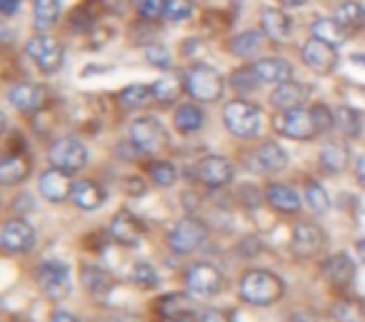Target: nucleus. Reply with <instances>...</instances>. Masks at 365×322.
<instances>
[{
  "instance_id": "obj_1",
  "label": "nucleus",
  "mask_w": 365,
  "mask_h": 322,
  "mask_svg": "<svg viewBox=\"0 0 365 322\" xmlns=\"http://www.w3.org/2000/svg\"><path fill=\"white\" fill-rule=\"evenodd\" d=\"M240 300L258 307H270L283 300L285 282L270 270H248L238 282Z\"/></svg>"
},
{
  "instance_id": "obj_2",
  "label": "nucleus",
  "mask_w": 365,
  "mask_h": 322,
  "mask_svg": "<svg viewBox=\"0 0 365 322\" xmlns=\"http://www.w3.org/2000/svg\"><path fill=\"white\" fill-rule=\"evenodd\" d=\"M223 123L230 135L250 140V137H258L263 130V110L255 103L235 98L223 108Z\"/></svg>"
},
{
  "instance_id": "obj_3",
  "label": "nucleus",
  "mask_w": 365,
  "mask_h": 322,
  "mask_svg": "<svg viewBox=\"0 0 365 322\" xmlns=\"http://www.w3.org/2000/svg\"><path fill=\"white\" fill-rule=\"evenodd\" d=\"M182 80H185V93L198 103H215L223 98L225 78L213 66L195 63L182 73Z\"/></svg>"
},
{
  "instance_id": "obj_4",
  "label": "nucleus",
  "mask_w": 365,
  "mask_h": 322,
  "mask_svg": "<svg viewBox=\"0 0 365 322\" xmlns=\"http://www.w3.org/2000/svg\"><path fill=\"white\" fill-rule=\"evenodd\" d=\"M205 240H208V227L198 217H182L168 232V247L180 257L193 255L205 245Z\"/></svg>"
},
{
  "instance_id": "obj_5",
  "label": "nucleus",
  "mask_w": 365,
  "mask_h": 322,
  "mask_svg": "<svg viewBox=\"0 0 365 322\" xmlns=\"http://www.w3.org/2000/svg\"><path fill=\"white\" fill-rule=\"evenodd\" d=\"M38 285H41L43 295L53 302H61L71 295V267L66 262L46 260L38 265Z\"/></svg>"
},
{
  "instance_id": "obj_6",
  "label": "nucleus",
  "mask_w": 365,
  "mask_h": 322,
  "mask_svg": "<svg viewBox=\"0 0 365 322\" xmlns=\"http://www.w3.org/2000/svg\"><path fill=\"white\" fill-rule=\"evenodd\" d=\"M223 287L225 277L213 262H195L185 272V290L193 297H215Z\"/></svg>"
},
{
  "instance_id": "obj_7",
  "label": "nucleus",
  "mask_w": 365,
  "mask_h": 322,
  "mask_svg": "<svg viewBox=\"0 0 365 322\" xmlns=\"http://www.w3.org/2000/svg\"><path fill=\"white\" fill-rule=\"evenodd\" d=\"M26 56L38 66V71H43L46 76H56L63 68L66 61V51L63 46L51 36H36L26 43Z\"/></svg>"
},
{
  "instance_id": "obj_8",
  "label": "nucleus",
  "mask_w": 365,
  "mask_h": 322,
  "mask_svg": "<svg viewBox=\"0 0 365 322\" xmlns=\"http://www.w3.org/2000/svg\"><path fill=\"white\" fill-rule=\"evenodd\" d=\"M48 160H51L53 167L58 170H66V172H78L86 167L88 162V147L83 145L78 137L66 135V137H58L53 142V147L48 150Z\"/></svg>"
},
{
  "instance_id": "obj_9",
  "label": "nucleus",
  "mask_w": 365,
  "mask_h": 322,
  "mask_svg": "<svg viewBox=\"0 0 365 322\" xmlns=\"http://www.w3.org/2000/svg\"><path fill=\"white\" fill-rule=\"evenodd\" d=\"M36 245V230L26 217H11L3 222L0 232V247L6 255H26Z\"/></svg>"
},
{
  "instance_id": "obj_10",
  "label": "nucleus",
  "mask_w": 365,
  "mask_h": 322,
  "mask_svg": "<svg viewBox=\"0 0 365 322\" xmlns=\"http://www.w3.org/2000/svg\"><path fill=\"white\" fill-rule=\"evenodd\" d=\"M130 142L135 145L138 152H158L168 142L165 128H163L160 120H155L150 115L138 118L130 125Z\"/></svg>"
},
{
  "instance_id": "obj_11",
  "label": "nucleus",
  "mask_w": 365,
  "mask_h": 322,
  "mask_svg": "<svg viewBox=\"0 0 365 322\" xmlns=\"http://www.w3.org/2000/svg\"><path fill=\"white\" fill-rule=\"evenodd\" d=\"M275 130L280 135L290 137V140H310V137L318 135V128H315V120H313V113L310 110H288V113H280L275 118Z\"/></svg>"
},
{
  "instance_id": "obj_12",
  "label": "nucleus",
  "mask_w": 365,
  "mask_h": 322,
  "mask_svg": "<svg viewBox=\"0 0 365 322\" xmlns=\"http://www.w3.org/2000/svg\"><path fill=\"white\" fill-rule=\"evenodd\" d=\"M195 177L205 187H225L228 182H233L235 165L225 155H205L195 165Z\"/></svg>"
},
{
  "instance_id": "obj_13",
  "label": "nucleus",
  "mask_w": 365,
  "mask_h": 322,
  "mask_svg": "<svg viewBox=\"0 0 365 322\" xmlns=\"http://www.w3.org/2000/svg\"><path fill=\"white\" fill-rule=\"evenodd\" d=\"M300 56H303L305 66L313 73H320V76H330L338 68V51L333 46H328V43L318 41V38L305 41Z\"/></svg>"
},
{
  "instance_id": "obj_14",
  "label": "nucleus",
  "mask_w": 365,
  "mask_h": 322,
  "mask_svg": "<svg viewBox=\"0 0 365 322\" xmlns=\"http://www.w3.org/2000/svg\"><path fill=\"white\" fill-rule=\"evenodd\" d=\"M290 245L298 257H315L325 245V235L315 222L300 220L293 227V235H290Z\"/></svg>"
},
{
  "instance_id": "obj_15",
  "label": "nucleus",
  "mask_w": 365,
  "mask_h": 322,
  "mask_svg": "<svg viewBox=\"0 0 365 322\" xmlns=\"http://www.w3.org/2000/svg\"><path fill=\"white\" fill-rule=\"evenodd\" d=\"M108 232H110V237L118 242V245L135 247L138 242L143 240V235H145V225H143V222L138 220L133 212L120 210V212H115V215H113Z\"/></svg>"
},
{
  "instance_id": "obj_16",
  "label": "nucleus",
  "mask_w": 365,
  "mask_h": 322,
  "mask_svg": "<svg viewBox=\"0 0 365 322\" xmlns=\"http://www.w3.org/2000/svg\"><path fill=\"white\" fill-rule=\"evenodd\" d=\"M310 98V88L305 83H295V80H285L270 93V105L278 113H288V110H298L308 103Z\"/></svg>"
},
{
  "instance_id": "obj_17",
  "label": "nucleus",
  "mask_w": 365,
  "mask_h": 322,
  "mask_svg": "<svg viewBox=\"0 0 365 322\" xmlns=\"http://www.w3.org/2000/svg\"><path fill=\"white\" fill-rule=\"evenodd\" d=\"M73 185L76 182L71 180V172L66 170H58V167H48V170H43L41 180H38V187H41V195L46 197V200L51 202H63L71 197L73 192Z\"/></svg>"
},
{
  "instance_id": "obj_18",
  "label": "nucleus",
  "mask_w": 365,
  "mask_h": 322,
  "mask_svg": "<svg viewBox=\"0 0 365 322\" xmlns=\"http://www.w3.org/2000/svg\"><path fill=\"white\" fill-rule=\"evenodd\" d=\"M323 277L333 287H348L355 280V262L350 260L345 252H335V255L325 257L323 262Z\"/></svg>"
},
{
  "instance_id": "obj_19",
  "label": "nucleus",
  "mask_w": 365,
  "mask_h": 322,
  "mask_svg": "<svg viewBox=\"0 0 365 322\" xmlns=\"http://www.w3.org/2000/svg\"><path fill=\"white\" fill-rule=\"evenodd\" d=\"M46 100V90L36 83H16L8 90V103L16 108L18 113H36Z\"/></svg>"
},
{
  "instance_id": "obj_20",
  "label": "nucleus",
  "mask_w": 365,
  "mask_h": 322,
  "mask_svg": "<svg viewBox=\"0 0 365 322\" xmlns=\"http://www.w3.org/2000/svg\"><path fill=\"white\" fill-rule=\"evenodd\" d=\"M265 200L280 215H298L300 212V195L293 190L290 185H283V182H273L265 190Z\"/></svg>"
},
{
  "instance_id": "obj_21",
  "label": "nucleus",
  "mask_w": 365,
  "mask_h": 322,
  "mask_svg": "<svg viewBox=\"0 0 365 322\" xmlns=\"http://www.w3.org/2000/svg\"><path fill=\"white\" fill-rule=\"evenodd\" d=\"M71 200L78 210L93 212L106 202V190H103V185H98L96 180H81L73 185Z\"/></svg>"
},
{
  "instance_id": "obj_22",
  "label": "nucleus",
  "mask_w": 365,
  "mask_h": 322,
  "mask_svg": "<svg viewBox=\"0 0 365 322\" xmlns=\"http://www.w3.org/2000/svg\"><path fill=\"white\" fill-rule=\"evenodd\" d=\"M253 71L260 83H273V85H280L293 78V66L283 58H260L253 63Z\"/></svg>"
},
{
  "instance_id": "obj_23",
  "label": "nucleus",
  "mask_w": 365,
  "mask_h": 322,
  "mask_svg": "<svg viewBox=\"0 0 365 322\" xmlns=\"http://www.w3.org/2000/svg\"><path fill=\"white\" fill-rule=\"evenodd\" d=\"M290 157L278 142L268 140L255 150V170L260 172H283L288 167Z\"/></svg>"
},
{
  "instance_id": "obj_24",
  "label": "nucleus",
  "mask_w": 365,
  "mask_h": 322,
  "mask_svg": "<svg viewBox=\"0 0 365 322\" xmlns=\"http://www.w3.org/2000/svg\"><path fill=\"white\" fill-rule=\"evenodd\" d=\"M81 282L93 297H108L115 287V280L113 275L106 270V267L98 265H83L81 267Z\"/></svg>"
},
{
  "instance_id": "obj_25",
  "label": "nucleus",
  "mask_w": 365,
  "mask_h": 322,
  "mask_svg": "<svg viewBox=\"0 0 365 322\" xmlns=\"http://www.w3.org/2000/svg\"><path fill=\"white\" fill-rule=\"evenodd\" d=\"M173 125H175V130L182 133V135L200 133L205 125L203 108L193 105V103H180V105H175V113H173Z\"/></svg>"
},
{
  "instance_id": "obj_26",
  "label": "nucleus",
  "mask_w": 365,
  "mask_h": 322,
  "mask_svg": "<svg viewBox=\"0 0 365 322\" xmlns=\"http://www.w3.org/2000/svg\"><path fill=\"white\" fill-rule=\"evenodd\" d=\"M290 18L285 11H280V8H263V13H260V28H263V33L270 38V41L275 43H283L290 38Z\"/></svg>"
},
{
  "instance_id": "obj_27",
  "label": "nucleus",
  "mask_w": 365,
  "mask_h": 322,
  "mask_svg": "<svg viewBox=\"0 0 365 322\" xmlns=\"http://www.w3.org/2000/svg\"><path fill=\"white\" fill-rule=\"evenodd\" d=\"M318 162H320V167H323L325 172H330V175H338V172H343L345 167H348V162H350L348 145H345V142H340V140L325 142V145L320 147V152H318Z\"/></svg>"
},
{
  "instance_id": "obj_28",
  "label": "nucleus",
  "mask_w": 365,
  "mask_h": 322,
  "mask_svg": "<svg viewBox=\"0 0 365 322\" xmlns=\"http://www.w3.org/2000/svg\"><path fill=\"white\" fill-rule=\"evenodd\" d=\"M31 175V160L21 152H8L0 162V182L6 187L21 185L26 177Z\"/></svg>"
},
{
  "instance_id": "obj_29",
  "label": "nucleus",
  "mask_w": 365,
  "mask_h": 322,
  "mask_svg": "<svg viewBox=\"0 0 365 322\" xmlns=\"http://www.w3.org/2000/svg\"><path fill=\"white\" fill-rule=\"evenodd\" d=\"M182 90H185L182 76H178V73H173V71H165V76L153 83V100H158L160 105H175Z\"/></svg>"
},
{
  "instance_id": "obj_30",
  "label": "nucleus",
  "mask_w": 365,
  "mask_h": 322,
  "mask_svg": "<svg viewBox=\"0 0 365 322\" xmlns=\"http://www.w3.org/2000/svg\"><path fill=\"white\" fill-rule=\"evenodd\" d=\"M310 36L318 38V41H323V43H328V46L338 48L345 43L348 31H345L335 18H318V21H313V26H310Z\"/></svg>"
},
{
  "instance_id": "obj_31",
  "label": "nucleus",
  "mask_w": 365,
  "mask_h": 322,
  "mask_svg": "<svg viewBox=\"0 0 365 322\" xmlns=\"http://www.w3.org/2000/svg\"><path fill=\"white\" fill-rule=\"evenodd\" d=\"M335 21L345 28V31H360L365 28V6L358 0H348V3H340L335 8Z\"/></svg>"
},
{
  "instance_id": "obj_32",
  "label": "nucleus",
  "mask_w": 365,
  "mask_h": 322,
  "mask_svg": "<svg viewBox=\"0 0 365 322\" xmlns=\"http://www.w3.org/2000/svg\"><path fill=\"white\" fill-rule=\"evenodd\" d=\"M333 113H335V130H338L340 135L348 137V140L360 137V133H363V120H360V115L353 110V108L338 105Z\"/></svg>"
},
{
  "instance_id": "obj_33",
  "label": "nucleus",
  "mask_w": 365,
  "mask_h": 322,
  "mask_svg": "<svg viewBox=\"0 0 365 322\" xmlns=\"http://www.w3.org/2000/svg\"><path fill=\"white\" fill-rule=\"evenodd\" d=\"M61 16V0H33V23L38 31H51Z\"/></svg>"
},
{
  "instance_id": "obj_34",
  "label": "nucleus",
  "mask_w": 365,
  "mask_h": 322,
  "mask_svg": "<svg viewBox=\"0 0 365 322\" xmlns=\"http://www.w3.org/2000/svg\"><path fill=\"white\" fill-rule=\"evenodd\" d=\"M263 36L265 33L260 31H245L240 33V36H235L233 41H230V53L238 58H253L260 53V48H263Z\"/></svg>"
},
{
  "instance_id": "obj_35",
  "label": "nucleus",
  "mask_w": 365,
  "mask_h": 322,
  "mask_svg": "<svg viewBox=\"0 0 365 322\" xmlns=\"http://www.w3.org/2000/svg\"><path fill=\"white\" fill-rule=\"evenodd\" d=\"M150 100H153V85H143V83L123 88L120 95H118V103H120L125 110H138V108L148 105Z\"/></svg>"
},
{
  "instance_id": "obj_36",
  "label": "nucleus",
  "mask_w": 365,
  "mask_h": 322,
  "mask_svg": "<svg viewBox=\"0 0 365 322\" xmlns=\"http://www.w3.org/2000/svg\"><path fill=\"white\" fill-rule=\"evenodd\" d=\"M158 310L163 317H182V315H193V300L188 295H168L158 302Z\"/></svg>"
},
{
  "instance_id": "obj_37",
  "label": "nucleus",
  "mask_w": 365,
  "mask_h": 322,
  "mask_svg": "<svg viewBox=\"0 0 365 322\" xmlns=\"http://www.w3.org/2000/svg\"><path fill=\"white\" fill-rule=\"evenodd\" d=\"M305 202L308 207L315 212V215H328L330 210V195L325 192V187L315 180H308L305 182Z\"/></svg>"
},
{
  "instance_id": "obj_38",
  "label": "nucleus",
  "mask_w": 365,
  "mask_h": 322,
  "mask_svg": "<svg viewBox=\"0 0 365 322\" xmlns=\"http://www.w3.org/2000/svg\"><path fill=\"white\" fill-rule=\"evenodd\" d=\"M228 85L233 88V90L238 93V95H248V93L258 90L260 80H258V76H255L253 66H250V68H238V71L230 73Z\"/></svg>"
},
{
  "instance_id": "obj_39",
  "label": "nucleus",
  "mask_w": 365,
  "mask_h": 322,
  "mask_svg": "<svg viewBox=\"0 0 365 322\" xmlns=\"http://www.w3.org/2000/svg\"><path fill=\"white\" fill-rule=\"evenodd\" d=\"M335 322H365V307L355 300H340L330 310Z\"/></svg>"
},
{
  "instance_id": "obj_40",
  "label": "nucleus",
  "mask_w": 365,
  "mask_h": 322,
  "mask_svg": "<svg viewBox=\"0 0 365 322\" xmlns=\"http://www.w3.org/2000/svg\"><path fill=\"white\" fill-rule=\"evenodd\" d=\"M130 280H133V285H138L140 290H153L160 277H158L155 267H153L150 262H135V265L130 267Z\"/></svg>"
},
{
  "instance_id": "obj_41",
  "label": "nucleus",
  "mask_w": 365,
  "mask_h": 322,
  "mask_svg": "<svg viewBox=\"0 0 365 322\" xmlns=\"http://www.w3.org/2000/svg\"><path fill=\"white\" fill-rule=\"evenodd\" d=\"M150 180L155 187H173L178 180V170L173 162L168 160H158L150 165Z\"/></svg>"
},
{
  "instance_id": "obj_42",
  "label": "nucleus",
  "mask_w": 365,
  "mask_h": 322,
  "mask_svg": "<svg viewBox=\"0 0 365 322\" xmlns=\"http://www.w3.org/2000/svg\"><path fill=\"white\" fill-rule=\"evenodd\" d=\"M193 16V0H165L163 18L170 23H182Z\"/></svg>"
},
{
  "instance_id": "obj_43",
  "label": "nucleus",
  "mask_w": 365,
  "mask_h": 322,
  "mask_svg": "<svg viewBox=\"0 0 365 322\" xmlns=\"http://www.w3.org/2000/svg\"><path fill=\"white\" fill-rule=\"evenodd\" d=\"M310 113H313V120H315V128H318V135H325V133L335 130V113L330 110L328 105L318 103V105L310 108Z\"/></svg>"
},
{
  "instance_id": "obj_44",
  "label": "nucleus",
  "mask_w": 365,
  "mask_h": 322,
  "mask_svg": "<svg viewBox=\"0 0 365 322\" xmlns=\"http://www.w3.org/2000/svg\"><path fill=\"white\" fill-rule=\"evenodd\" d=\"M145 61H148V66L158 68V71H170V66H173L170 51H168L165 46H148Z\"/></svg>"
},
{
  "instance_id": "obj_45",
  "label": "nucleus",
  "mask_w": 365,
  "mask_h": 322,
  "mask_svg": "<svg viewBox=\"0 0 365 322\" xmlns=\"http://www.w3.org/2000/svg\"><path fill=\"white\" fill-rule=\"evenodd\" d=\"M135 8L143 21H155L165 13V0H138Z\"/></svg>"
},
{
  "instance_id": "obj_46",
  "label": "nucleus",
  "mask_w": 365,
  "mask_h": 322,
  "mask_svg": "<svg viewBox=\"0 0 365 322\" xmlns=\"http://www.w3.org/2000/svg\"><path fill=\"white\" fill-rule=\"evenodd\" d=\"M198 322H230V317L220 310H203L198 315Z\"/></svg>"
},
{
  "instance_id": "obj_47",
  "label": "nucleus",
  "mask_w": 365,
  "mask_h": 322,
  "mask_svg": "<svg viewBox=\"0 0 365 322\" xmlns=\"http://www.w3.org/2000/svg\"><path fill=\"white\" fill-rule=\"evenodd\" d=\"M128 185V195H145V182H143V177H128L125 180Z\"/></svg>"
},
{
  "instance_id": "obj_48",
  "label": "nucleus",
  "mask_w": 365,
  "mask_h": 322,
  "mask_svg": "<svg viewBox=\"0 0 365 322\" xmlns=\"http://www.w3.org/2000/svg\"><path fill=\"white\" fill-rule=\"evenodd\" d=\"M355 180L360 182V187H365V152H360V155H355Z\"/></svg>"
},
{
  "instance_id": "obj_49",
  "label": "nucleus",
  "mask_w": 365,
  "mask_h": 322,
  "mask_svg": "<svg viewBox=\"0 0 365 322\" xmlns=\"http://www.w3.org/2000/svg\"><path fill=\"white\" fill-rule=\"evenodd\" d=\"M48 322H81L76 315H71V312H66V310H58V312H53V317Z\"/></svg>"
},
{
  "instance_id": "obj_50",
  "label": "nucleus",
  "mask_w": 365,
  "mask_h": 322,
  "mask_svg": "<svg viewBox=\"0 0 365 322\" xmlns=\"http://www.w3.org/2000/svg\"><path fill=\"white\" fill-rule=\"evenodd\" d=\"M0 8H3V16H13L21 8V0H0Z\"/></svg>"
},
{
  "instance_id": "obj_51",
  "label": "nucleus",
  "mask_w": 365,
  "mask_h": 322,
  "mask_svg": "<svg viewBox=\"0 0 365 322\" xmlns=\"http://www.w3.org/2000/svg\"><path fill=\"white\" fill-rule=\"evenodd\" d=\"M290 322H318V317H315L313 312H295V315L290 317Z\"/></svg>"
},
{
  "instance_id": "obj_52",
  "label": "nucleus",
  "mask_w": 365,
  "mask_h": 322,
  "mask_svg": "<svg viewBox=\"0 0 365 322\" xmlns=\"http://www.w3.org/2000/svg\"><path fill=\"white\" fill-rule=\"evenodd\" d=\"M163 322H198V317L182 315V317H163Z\"/></svg>"
},
{
  "instance_id": "obj_53",
  "label": "nucleus",
  "mask_w": 365,
  "mask_h": 322,
  "mask_svg": "<svg viewBox=\"0 0 365 322\" xmlns=\"http://www.w3.org/2000/svg\"><path fill=\"white\" fill-rule=\"evenodd\" d=\"M280 6H285V8H300V6H305L308 0H278Z\"/></svg>"
},
{
  "instance_id": "obj_54",
  "label": "nucleus",
  "mask_w": 365,
  "mask_h": 322,
  "mask_svg": "<svg viewBox=\"0 0 365 322\" xmlns=\"http://www.w3.org/2000/svg\"><path fill=\"white\" fill-rule=\"evenodd\" d=\"M355 252H358L360 262H365V237H363V240L355 242Z\"/></svg>"
},
{
  "instance_id": "obj_55",
  "label": "nucleus",
  "mask_w": 365,
  "mask_h": 322,
  "mask_svg": "<svg viewBox=\"0 0 365 322\" xmlns=\"http://www.w3.org/2000/svg\"><path fill=\"white\" fill-rule=\"evenodd\" d=\"M353 63H365V56H353Z\"/></svg>"
}]
</instances>
